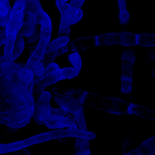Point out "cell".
<instances>
[{
    "label": "cell",
    "mask_w": 155,
    "mask_h": 155,
    "mask_svg": "<svg viewBox=\"0 0 155 155\" xmlns=\"http://www.w3.org/2000/svg\"><path fill=\"white\" fill-rule=\"evenodd\" d=\"M39 24L41 25L39 42L34 51L32 53L24 66L31 71L38 64L43 61L46 54L47 47L50 42L51 31H52L51 18L44 10L39 15Z\"/></svg>",
    "instance_id": "obj_4"
},
{
    "label": "cell",
    "mask_w": 155,
    "mask_h": 155,
    "mask_svg": "<svg viewBox=\"0 0 155 155\" xmlns=\"http://www.w3.org/2000/svg\"><path fill=\"white\" fill-rule=\"evenodd\" d=\"M11 10V7L6 5L0 1V16H6L8 15Z\"/></svg>",
    "instance_id": "obj_15"
},
{
    "label": "cell",
    "mask_w": 155,
    "mask_h": 155,
    "mask_svg": "<svg viewBox=\"0 0 155 155\" xmlns=\"http://www.w3.org/2000/svg\"><path fill=\"white\" fill-rule=\"evenodd\" d=\"M0 1H1L2 3H4L5 5H8V6H9V7H10V3H9V0H0Z\"/></svg>",
    "instance_id": "obj_19"
},
{
    "label": "cell",
    "mask_w": 155,
    "mask_h": 155,
    "mask_svg": "<svg viewBox=\"0 0 155 155\" xmlns=\"http://www.w3.org/2000/svg\"><path fill=\"white\" fill-rule=\"evenodd\" d=\"M118 1V5H119L120 12H127V3H126V0H117Z\"/></svg>",
    "instance_id": "obj_16"
},
{
    "label": "cell",
    "mask_w": 155,
    "mask_h": 155,
    "mask_svg": "<svg viewBox=\"0 0 155 155\" xmlns=\"http://www.w3.org/2000/svg\"><path fill=\"white\" fill-rule=\"evenodd\" d=\"M136 61V54L132 49H126L121 58V86L123 93L129 94L132 92L133 69Z\"/></svg>",
    "instance_id": "obj_5"
},
{
    "label": "cell",
    "mask_w": 155,
    "mask_h": 155,
    "mask_svg": "<svg viewBox=\"0 0 155 155\" xmlns=\"http://www.w3.org/2000/svg\"><path fill=\"white\" fill-rule=\"evenodd\" d=\"M136 45L145 47L154 46V35L148 33L137 34L136 38Z\"/></svg>",
    "instance_id": "obj_14"
},
{
    "label": "cell",
    "mask_w": 155,
    "mask_h": 155,
    "mask_svg": "<svg viewBox=\"0 0 155 155\" xmlns=\"http://www.w3.org/2000/svg\"><path fill=\"white\" fill-rule=\"evenodd\" d=\"M44 125L49 129H61L64 127L77 129L74 115L62 109L55 107H51L50 115Z\"/></svg>",
    "instance_id": "obj_7"
},
{
    "label": "cell",
    "mask_w": 155,
    "mask_h": 155,
    "mask_svg": "<svg viewBox=\"0 0 155 155\" xmlns=\"http://www.w3.org/2000/svg\"><path fill=\"white\" fill-rule=\"evenodd\" d=\"M80 72V70L73 66L64 67L54 71L47 77H42L35 81V86L38 91H42L47 86L63 80H69L77 77Z\"/></svg>",
    "instance_id": "obj_6"
},
{
    "label": "cell",
    "mask_w": 155,
    "mask_h": 155,
    "mask_svg": "<svg viewBox=\"0 0 155 155\" xmlns=\"http://www.w3.org/2000/svg\"><path fill=\"white\" fill-rule=\"evenodd\" d=\"M24 46H25V43H24V37L18 34L16 38V40H15V45H14L13 52H12V59H11L12 61H14L16 59H18V57L22 54L24 50Z\"/></svg>",
    "instance_id": "obj_13"
},
{
    "label": "cell",
    "mask_w": 155,
    "mask_h": 155,
    "mask_svg": "<svg viewBox=\"0 0 155 155\" xmlns=\"http://www.w3.org/2000/svg\"><path fill=\"white\" fill-rule=\"evenodd\" d=\"M39 15L31 11L26 10L24 12V18L23 25L18 34L23 37L30 38L36 33V26L39 24Z\"/></svg>",
    "instance_id": "obj_10"
},
{
    "label": "cell",
    "mask_w": 155,
    "mask_h": 155,
    "mask_svg": "<svg viewBox=\"0 0 155 155\" xmlns=\"http://www.w3.org/2000/svg\"><path fill=\"white\" fill-rule=\"evenodd\" d=\"M85 0H56L55 4L59 12L67 8H81L83 7Z\"/></svg>",
    "instance_id": "obj_12"
},
{
    "label": "cell",
    "mask_w": 155,
    "mask_h": 155,
    "mask_svg": "<svg viewBox=\"0 0 155 155\" xmlns=\"http://www.w3.org/2000/svg\"><path fill=\"white\" fill-rule=\"evenodd\" d=\"M70 42L69 36H58L56 39L49 42L46 49V54L54 52L64 47L67 46Z\"/></svg>",
    "instance_id": "obj_11"
},
{
    "label": "cell",
    "mask_w": 155,
    "mask_h": 155,
    "mask_svg": "<svg viewBox=\"0 0 155 155\" xmlns=\"http://www.w3.org/2000/svg\"><path fill=\"white\" fill-rule=\"evenodd\" d=\"M9 18V13L6 16H0V27H5L7 24Z\"/></svg>",
    "instance_id": "obj_17"
},
{
    "label": "cell",
    "mask_w": 155,
    "mask_h": 155,
    "mask_svg": "<svg viewBox=\"0 0 155 155\" xmlns=\"http://www.w3.org/2000/svg\"><path fill=\"white\" fill-rule=\"evenodd\" d=\"M51 95L48 91L41 92L38 98L37 103H35V110L33 116L36 122L39 124H45L48 120L51 110Z\"/></svg>",
    "instance_id": "obj_9"
},
{
    "label": "cell",
    "mask_w": 155,
    "mask_h": 155,
    "mask_svg": "<svg viewBox=\"0 0 155 155\" xmlns=\"http://www.w3.org/2000/svg\"><path fill=\"white\" fill-rule=\"evenodd\" d=\"M88 93L83 91L71 90L64 93L58 94L54 96L59 108L72 114L75 117L77 129L86 130L83 104L87 98Z\"/></svg>",
    "instance_id": "obj_2"
},
{
    "label": "cell",
    "mask_w": 155,
    "mask_h": 155,
    "mask_svg": "<svg viewBox=\"0 0 155 155\" xmlns=\"http://www.w3.org/2000/svg\"><path fill=\"white\" fill-rule=\"evenodd\" d=\"M33 96L0 97V124L12 128L27 126L33 117Z\"/></svg>",
    "instance_id": "obj_1"
},
{
    "label": "cell",
    "mask_w": 155,
    "mask_h": 155,
    "mask_svg": "<svg viewBox=\"0 0 155 155\" xmlns=\"http://www.w3.org/2000/svg\"><path fill=\"white\" fill-rule=\"evenodd\" d=\"M5 43V30H0V48L2 47Z\"/></svg>",
    "instance_id": "obj_18"
},
{
    "label": "cell",
    "mask_w": 155,
    "mask_h": 155,
    "mask_svg": "<svg viewBox=\"0 0 155 155\" xmlns=\"http://www.w3.org/2000/svg\"><path fill=\"white\" fill-rule=\"evenodd\" d=\"M25 12L24 0H16L13 7L9 12V18L5 27V43L4 45V57L9 61H12V52L15 40L23 25Z\"/></svg>",
    "instance_id": "obj_3"
},
{
    "label": "cell",
    "mask_w": 155,
    "mask_h": 155,
    "mask_svg": "<svg viewBox=\"0 0 155 155\" xmlns=\"http://www.w3.org/2000/svg\"><path fill=\"white\" fill-rule=\"evenodd\" d=\"M137 34L130 33H114L96 36L97 45H117L124 46H133L136 45Z\"/></svg>",
    "instance_id": "obj_8"
}]
</instances>
